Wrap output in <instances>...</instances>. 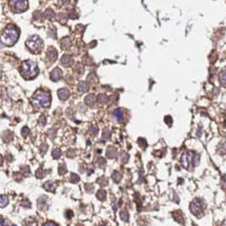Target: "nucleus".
I'll use <instances>...</instances> for the list:
<instances>
[{
    "label": "nucleus",
    "mask_w": 226,
    "mask_h": 226,
    "mask_svg": "<svg viewBox=\"0 0 226 226\" xmlns=\"http://www.w3.org/2000/svg\"><path fill=\"white\" fill-rule=\"evenodd\" d=\"M61 156V151L60 149L56 148V149H54L52 151V156L54 158V159H58L60 156Z\"/></svg>",
    "instance_id": "5701e85b"
},
{
    "label": "nucleus",
    "mask_w": 226,
    "mask_h": 226,
    "mask_svg": "<svg viewBox=\"0 0 226 226\" xmlns=\"http://www.w3.org/2000/svg\"><path fill=\"white\" fill-rule=\"evenodd\" d=\"M58 95L61 101H65L70 96V92L67 88H61L58 91Z\"/></svg>",
    "instance_id": "9b49d317"
},
{
    "label": "nucleus",
    "mask_w": 226,
    "mask_h": 226,
    "mask_svg": "<svg viewBox=\"0 0 226 226\" xmlns=\"http://www.w3.org/2000/svg\"><path fill=\"white\" fill-rule=\"evenodd\" d=\"M113 116H115L116 120L118 122V123H121L123 119V111L122 109L118 108V109H116L114 112H113Z\"/></svg>",
    "instance_id": "ddd939ff"
},
{
    "label": "nucleus",
    "mask_w": 226,
    "mask_h": 226,
    "mask_svg": "<svg viewBox=\"0 0 226 226\" xmlns=\"http://www.w3.org/2000/svg\"><path fill=\"white\" fill-rule=\"evenodd\" d=\"M219 81L220 83L224 86L226 87V71H222L219 74Z\"/></svg>",
    "instance_id": "f3484780"
},
{
    "label": "nucleus",
    "mask_w": 226,
    "mask_h": 226,
    "mask_svg": "<svg viewBox=\"0 0 226 226\" xmlns=\"http://www.w3.org/2000/svg\"><path fill=\"white\" fill-rule=\"evenodd\" d=\"M68 1H69V0H61V2L62 4H65L66 3H68Z\"/></svg>",
    "instance_id": "c03bdc74"
},
{
    "label": "nucleus",
    "mask_w": 226,
    "mask_h": 226,
    "mask_svg": "<svg viewBox=\"0 0 226 226\" xmlns=\"http://www.w3.org/2000/svg\"><path fill=\"white\" fill-rule=\"evenodd\" d=\"M19 30L13 25H9L3 32L2 43L6 45H13L19 38Z\"/></svg>",
    "instance_id": "f257e3e1"
},
{
    "label": "nucleus",
    "mask_w": 226,
    "mask_h": 226,
    "mask_svg": "<svg viewBox=\"0 0 226 226\" xmlns=\"http://www.w3.org/2000/svg\"><path fill=\"white\" fill-rule=\"evenodd\" d=\"M45 175V173L43 171V169L42 168H40V169H38V171H37V173H36V177L37 178H43Z\"/></svg>",
    "instance_id": "e433bc0d"
},
{
    "label": "nucleus",
    "mask_w": 226,
    "mask_h": 226,
    "mask_svg": "<svg viewBox=\"0 0 226 226\" xmlns=\"http://www.w3.org/2000/svg\"><path fill=\"white\" fill-rule=\"evenodd\" d=\"M68 16L70 17V18H72V19H74V18H76L77 17V14H76V13L74 10H71L69 14H68Z\"/></svg>",
    "instance_id": "58836bf2"
},
{
    "label": "nucleus",
    "mask_w": 226,
    "mask_h": 226,
    "mask_svg": "<svg viewBox=\"0 0 226 226\" xmlns=\"http://www.w3.org/2000/svg\"><path fill=\"white\" fill-rule=\"evenodd\" d=\"M88 131H89L90 134H92V135H97V134H98V132H99V128H98L97 126L92 125L89 127Z\"/></svg>",
    "instance_id": "aec40b11"
},
{
    "label": "nucleus",
    "mask_w": 226,
    "mask_h": 226,
    "mask_svg": "<svg viewBox=\"0 0 226 226\" xmlns=\"http://www.w3.org/2000/svg\"><path fill=\"white\" fill-rule=\"evenodd\" d=\"M102 136H103V138H104L105 140H107V139H109V138H111V136H112L111 131H110L108 128H105V129H104Z\"/></svg>",
    "instance_id": "393cba45"
},
{
    "label": "nucleus",
    "mask_w": 226,
    "mask_h": 226,
    "mask_svg": "<svg viewBox=\"0 0 226 226\" xmlns=\"http://www.w3.org/2000/svg\"><path fill=\"white\" fill-rule=\"evenodd\" d=\"M116 155V150L113 147H110L106 150V156L109 157V158H113L115 157Z\"/></svg>",
    "instance_id": "a211bd4d"
},
{
    "label": "nucleus",
    "mask_w": 226,
    "mask_h": 226,
    "mask_svg": "<svg viewBox=\"0 0 226 226\" xmlns=\"http://www.w3.org/2000/svg\"><path fill=\"white\" fill-rule=\"evenodd\" d=\"M128 158H129V156H128L126 152H123V153L121 154V161H122V163H126L127 162Z\"/></svg>",
    "instance_id": "7c9ffc66"
},
{
    "label": "nucleus",
    "mask_w": 226,
    "mask_h": 226,
    "mask_svg": "<svg viewBox=\"0 0 226 226\" xmlns=\"http://www.w3.org/2000/svg\"><path fill=\"white\" fill-rule=\"evenodd\" d=\"M47 200L48 197L46 196H42L41 197H39L38 201V208L41 210H47L48 209V205H47Z\"/></svg>",
    "instance_id": "1a4fd4ad"
},
{
    "label": "nucleus",
    "mask_w": 226,
    "mask_h": 226,
    "mask_svg": "<svg viewBox=\"0 0 226 226\" xmlns=\"http://www.w3.org/2000/svg\"><path fill=\"white\" fill-rule=\"evenodd\" d=\"M25 45L32 52L38 53L42 50L43 44V40L37 35H34L30 37L26 40Z\"/></svg>",
    "instance_id": "39448f33"
},
{
    "label": "nucleus",
    "mask_w": 226,
    "mask_h": 226,
    "mask_svg": "<svg viewBox=\"0 0 226 226\" xmlns=\"http://www.w3.org/2000/svg\"><path fill=\"white\" fill-rule=\"evenodd\" d=\"M78 89L83 92V93H85L88 90V85L87 83L85 82H80L79 84H78Z\"/></svg>",
    "instance_id": "dca6fc26"
},
{
    "label": "nucleus",
    "mask_w": 226,
    "mask_h": 226,
    "mask_svg": "<svg viewBox=\"0 0 226 226\" xmlns=\"http://www.w3.org/2000/svg\"><path fill=\"white\" fill-rule=\"evenodd\" d=\"M22 75L26 78H32L38 74L37 64L32 61H25L21 65Z\"/></svg>",
    "instance_id": "7ed1b4c3"
},
{
    "label": "nucleus",
    "mask_w": 226,
    "mask_h": 226,
    "mask_svg": "<svg viewBox=\"0 0 226 226\" xmlns=\"http://www.w3.org/2000/svg\"><path fill=\"white\" fill-rule=\"evenodd\" d=\"M57 55H58L57 51H56L55 49H54L53 47H50L47 51V58L50 61H54L57 59Z\"/></svg>",
    "instance_id": "9d476101"
},
{
    "label": "nucleus",
    "mask_w": 226,
    "mask_h": 226,
    "mask_svg": "<svg viewBox=\"0 0 226 226\" xmlns=\"http://www.w3.org/2000/svg\"><path fill=\"white\" fill-rule=\"evenodd\" d=\"M71 41L68 38H64L61 39V45L62 47V49H68L70 48L71 46Z\"/></svg>",
    "instance_id": "2eb2a0df"
},
{
    "label": "nucleus",
    "mask_w": 226,
    "mask_h": 226,
    "mask_svg": "<svg viewBox=\"0 0 226 226\" xmlns=\"http://www.w3.org/2000/svg\"><path fill=\"white\" fill-rule=\"evenodd\" d=\"M34 18H35V20H37V21H40V20H41V21H43V14L40 12V11H36V12L34 13Z\"/></svg>",
    "instance_id": "c756f323"
},
{
    "label": "nucleus",
    "mask_w": 226,
    "mask_h": 226,
    "mask_svg": "<svg viewBox=\"0 0 226 226\" xmlns=\"http://www.w3.org/2000/svg\"><path fill=\"white\" fill-rule=\"evenodd\" d=\"M98 101H99V102H101V104H105L108 101V97L105 94H101L98 96Z\"/></svg>",
    "instance_id": "bb28decb"
},
{
    "label": "nucleus",
    "mask_w": 226,
    "mask_h": 226,
    "mask_svg": "<svg viewBox=\"0 0 226 226\" xmlns=\"http://www.w3.org/2000/svg\"><path fill=\"white\" fill-rule=\"evenodd\" d=\"M43 188L48 191H54L56 188V185L52 181H47L46 183L43 184Z\"/></svg>",
    "instance_id": "4468645a"
},
{
    "label": "nucleus",
    "mask_w": 226,
    "mask_h": 226,
    "mask_svg": "<svg viewBox=\"0 0 226 226\" xmlns=\"http://www.w3.org/2000/svg\"><path fill=\"white\" fill-rule=\"evenodd\" d=\"M97 197L101 200V201H104L105 199V197H106V192H105V190H104V189H100L99 191H98V193H97Z\"/></svg>",
    "instance_id": "412c9836"
},
{
    "label": "nucleus",
    "mask_w": 226,
    "mask_h": 226,
    "mask_svg": "<svg viewBox=\"0 0 226 226\" xmlns=\"http://www.w3.org/2000/svg\"><path fill=\"white\" fill-rule=\"evenodd\" d=\"M199 163V156L193 151H186L181 156V164L183 167L189 169L191 166L196 167Z\"/></svg>",
    "instance_id": "20e7f679"
},
{
    "label": "nucleus",
    "mask_w": 226,
    "mask_h": 226,
    "mask_svg": "<svg viewBox=\"0 0 226 226\" xmlns=\"http://www.w3.org/2000/svg\"><path fill=\"white\" fill-rule=\"evenodd\" d=\"M9 203V200H8V197L6 196H3L2 195L1 196V201H0V204H1V207H4L8 205Z\"/></svg>",
    "instance_id": "4be33fe9"
},
{
    "label": "nucleus",
    "mask_w": 226,
    "mask_h": 226,
    "mask_svg": "<svg viewBox=\"0 0 226 226\" xmlns=\"http://www.w3.org/2000/svg\"><path fill=\"white\" fill-rule=\"evenodd\" d=\"M21 206L24 207H31V202L27 200H24V201L21 202Z\"/></svg>",
    "instance_id": "ea45409f"
},
{
    "label": "nucleus",
    "mask_w": 226,
    "mask_h": 226,
    "mask_svg": "<svg viewBox=\"0 0 226 226\" xmlns=\"http://www.w3.org/2000/svg\"><path fill=\"white\" fill-rule=\"evenodd\" d=\"M98 163H99V165H100V167H101L105 168V166H106V161H105L104 158L100 157V158H99V160H98Z\"/></svg>",
    "instance_id": "c9c22d12"
},
{
    "label": "nucleus",
    "mask_w": 226,
    "mask_h": 226,
    "mask_svg": "<svg viewBox=\"0 0 226 226\" xmlns=\"http://www.w3.org/2000/svg\"><path fill=\"white\" fill-rule=\"evenodd\" d=\"M120 218H121V219H122L123 221L127 222L128 219H129V215H128L127 211H122V212L120 213Z\"/></svg>",
    "instance_id": "b1692460"
},
{
    "label": "nucleus",
    "mask_w": 226,
    "mask_h": 226,
    "mask_svg": "<svg viewBox=\"0 0 226 226\" xmlns=\"http://www.w3.org/2000/svg\"><path fill=\"white\" fill-rule=\"evenodd\" d=\"M45 16L48 18V19H50V20H53L54 18V11L50 10V9H48L46 11H45Z\"/></svg>",
    "instance_id": "cd10ccee"
},
{
    "label": "nucleus",
    "mask_w": 226,
    "mask_h": 226,
    "mask_svg": "<svg viewBox=\"0 0 226 226\" xmlns=\"http://www.w3.org/2000/svg\"><path fill=\"white\" fill-rule=\"evenodd\" d=\"M51 79L54 82L59 81L61 77H62V72L60 68L56 67L54 68L52 72H51Z\"/></svg>",
    "instance_id": "6e6552de"
},
{
    "label": "nucleus",
    "mask_w": 226,
    "mask_h": 226,
    "mask_svg": "<svg viewBox=\"0 0 226 226\" xmlns=\"http://www.w3.org/2000/svg\"><path fill=\"white\" fill-rule=\"evenodd\" d=\"M79 179H80V178H79V176L77 175V174H72V175H71V182L72 183H77L78 181H79Z\"/></svg>",
    "instance_id": "473e14b6"
},
{
    "label": "nucleus",
    "mask_w": 226,
    "mask_h": 226,
    "mask_svg": "<svg viewBox=\"0 0 226 226\" xmlns=\"http://www.w3.org/2000/svg\"><path fill=\"white\" fill-rule=\"evenodd\" d=\"M138 145H140V147L141 148H143V149H145V147H146V145H147V143H146V141H145V139L143 138H139L138 139Z\"/></svg>",
    "instance_id": "2f4dec72"
},
{
    "label": "nucleus",
    "mask_w": 226,
    "mask_h": 226,
    "mask_svg": "<svg viewBox=\"0 0 226 226\" xmlns=\"http://www.w3.org/2000/svg\"><path fill=\"white\" fill-rule=\"evenodd\" d=\"M21 134L23 137H27L30 134V129L27 127H24L21 130Z\"/></svg>",
    "instance_id": "72a5a7b5"
},
{
    "label": "nucleus",
    "mask_w": 226,
    "mask_h": 226,
    "mask_svg": "<svg viewBox=\"0 0 226 226\" xmlns=\"http://www.w3.org/2000/svg\"><path fill=\"white\" fill-rule=\"evenodd\" d=\"M39 123L43 126L45 125V123H46V118H45L44 116H41V118L39 119Z\"/></svg>",
    "instance_id": "79ce46f5"
},
{
    "label": "nucleus",
    "mask_w": 226,
    "mask_h": 226,
    "mask_svg": "<svg viewBox=\"0 0 226 226\" xmlns=\"http://www.w3.org/2000/svg\"><path fill=\"white\" fill-rule=\"evenodd\" d=\"M43 225H57V224H55V223H52V222H47V223L44 224Z\"/></svg>",
    "instance_id": "37998d69"
},
{
    "label": "nucleus",
    "mask_w": 226,
    "mask_h": 226,
    "mask_svg": "<svg viewBox=\"0 0 226 226\" xmlns=\"http://www.w3.org/2000/svg\"><path fill=\"white\" fill-rule=\"evenodd\" d=\"M48 150V145H46V144H43V145H41V147H40V151L42 152V154L43 155H44L45 154V152L47 151Z\"/></svg>",
    "instance_id": "4c0bfd02"
},
{
    "label": "nucleus",
    "mask_w": 226,
    "mask_h": 226,
    "mask_svg": "<svg viewBox=\"0 0 226 226\" xmlns=\"http://www.w3.org/2000/svg\"><path fill=\"white\" fill-rule=\"evenodd\" d=\"M61 61L63 66L67 67V66H69V65H71L72 64V57L70 55L64 54L62 56V58H61Z\"/></svg>",
    "instance_id": "f8f14e48"
},
{
    "label": "nucleus",
    "mask_w": 226,
    "mask_h": 226,
    "mask_svg": "<svg viewBox=\"0 0 226 226\" xmlns=\"http://www.w3.org/2000/svg\"><path fill=\"white\" fill-rule=\"evenodd\" d=\"M10 4L16 11H24L27 9V0H10Z\"/></svg>",
    "instance_id": "0eeeda50"
},
{
    "label": "nucleus",
    "mask_w": 226,
    "mask_h": 226,
    "mask_svg": "<svg viewBox=\"0 0 226 226\" xmlns=\"http://www.w3.org/2000/svg\"><path fill=\"white\" fill-rule=\"evenodd\" d=\"M32 101L35 105L39 107H49L50 105V95L43 91L38 90L32 96Z\"/></svg>",
    "instance_id": "f03ea898"
},
{
    "label": "nucleus",
    "mask_w": 226,
    "mask_h": 226,
    "mask_svg": "<svg viewBox=\"0 0 226 226\" xmlns=\"http://www.w3.org/2000/svg\"><path fill=\"white\" fill-rule=\"evenodd\" d=\"M165 123H166L168 126H171L172 123H173L171 116H166V117H165Z\"/></svg>",
    "instance_id": "a19ab883"
},
{
    "label": "nucleus",
    "mask_w": 226,
    "mask_h": 226,
    "mask_svg": "<svg viewBox=\"0 0 226 226\" xmlns=\"http://www.w3.org/2000/svg\"><path fill=\"white\" fill-rule=\"evenodd\" d=\"M205 208L204 202L201 199H195L189 205V210L195 216H200V214H203Z\"/></svg>",
    "instance_id": "423d86ee"
},
{
    "label": "nucleus",
    "mask_w": 226,
    "mask_h": 226,
    "mask_svg": "<svg viewBox=\"0 0 226 226\" xmlns=\"http://www.w3.org/2000/svg\"><path fill=\"white\" fill-rule=\"evenodd\" d=\"M112 178L113 179H114V181H115L116 183H118V182L121 180V178H122V175H121V174H120L119 172L116 171V172L113 173Z\"/></svg>",
    "instance_id": "a878e982"
},
{
    "label": "nucleus",
    "mask_w": 226,
    "mask_h": 226,
    "mask_svg": "<svg viewBox=\"0 0 226 226\" xmlns=\"http://www.w3.org/2000/svg\"><path fill=\"white\" fill-rule=\"evenodd\" d=\"M65 173H66V167H65V165L64 163L60 164V166H59V174L63 175Z\"/></svg>",
    "instance_id": "c85d7f7f"
},
{
    "label": "nucleus",
    "mask_w": 226,
    "mask_h": 226,
    "mask_svg": "<svg viewBox=\"0 0 226 226\" xmlns=\"http://www.w3.org/2000/svg\"><path fill=\"white\" fill-rule=\"evenodd\" d=\"M21 172H22L25 175H29V174H30V168H29L28 166H23V167H21Z\"/></svg>",
    "instance_id": "f704fd0d"
},
{
    "label": "nucleus",
    "mask_w": 226,
    "mask_h": 226,
    "mask_svg": "<svg viewBox=\"0 0 226 226\" xmlns=\"http://www.w3.org/2000/svg\"><path fill=\"white\" fill-rule=\"evenodd\" d=\"M85 103L88 105H92L94 103V94H88L87 95L86 97H85Z\"/></svg>",
    "instance_id": "6ab92c4d"
}]
</instances>
